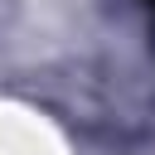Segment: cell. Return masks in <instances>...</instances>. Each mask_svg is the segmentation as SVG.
Instances as JSON below:
<instances>
[{
	"mask_svg": "<svg viewBox=\"0 0 155 155\" xmlns=\"http://www.w3.org/2000/svg\"><path fill=\"white\" fill-rule=\"evenodd\" d=\"M150 5H155V0H150Z\"/></svg>",
	"mask_w": 155,
	"mask_h": 155,
	"instance_id": "cell-1",
	"label": "cell"
}]
</instances>
